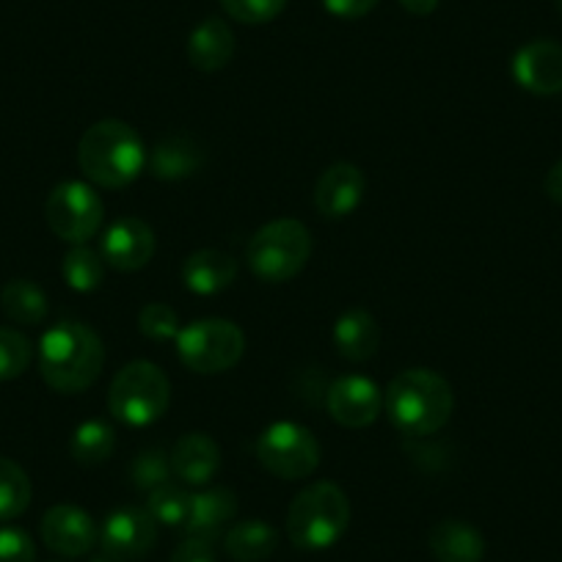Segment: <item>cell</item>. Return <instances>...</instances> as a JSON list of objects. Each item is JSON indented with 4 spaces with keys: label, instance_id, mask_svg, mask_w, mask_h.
I'll return each instance as SVG.
<instances>
[{
    "label": "cell",
    "instance_id": "cell-1",
    "mask_svg": "<svg viewBox=\"0 0 562 562\" xmlns=\"http://www.w3.org/2000/svg\"><path fill=\"white\" fill-rule=\"evenodd\" d=\"M149 153L140 135L119 119L91 124L78 144V166L86 180L97 188L119 191L127 188L147 169Z\"/></svg>",
    "mask_w": 562,
    "mask_h": 562
},
{
    "label": "cell",
    "instance_id": "cell-2",
    "mask_svg": "<svg viewBox=\"0 0 562 562\" xmlns=\"http://www.w3.org/2000/svg\"><path fill=\"white\" fill-rule=\"evenodd\" d=\"M105 364L102 339L83 323L64 321L40 342V372L53 392L78 394L94 386Z\"/></svg>",
    "mask_w": 562,
    "mask_h": 562
},
{
    "label": "cell",
    "instance_id": "cell-3",
    "mask_svg": "<svg viewBox=\"0 0 562 562\" xmlns=\"http://www.w3.org/2000/svg\"><path fill=\"white\" fill-rule=\"evenodd\" d=\"M383 408L403 436H434L450 422L456 394L439 372L405 370L383 392Z\"/></svg>",
    "mask_w": 562,
    "mask_h": 562
},
{
    "label": "cell",
    "instance_id": "cell-4",
    "mask_svg": "<svg viewBox=\"0 0 562 562\" xmlns=\"http://www.w3.org/2000/svg\"><path fill=\"white\" fill-rule=\"evenodd\" d=\"M350 524V502L334 483H312L288 510V535L304 551L331 549Z\"/></svg>",
    "mask_w": 562,
    "mask_h": 562
},
{
    "label": "cell",
    "instance_id": "cell-5",
    "mask_svg": "<svg viewBox=\"0 0 562 562\" xmlns=\"http://www.w3.org/2000/svg\"><path fill=\"white\" fill-rule=\"evenodd\" d=\"M171 383L153 361H130L116 372L108 392V408L113 419L130 428L155 425L169 411Z\"/></svg>",
    "mask_w": 562,
    "mask_h": 562
},
{
    "label": "cell",
    "instance_id": "cell-6",
    "mask_svg": "<svg viewBox=\"0 0 562 562\" xmlns=\"http://www.w3.org/2000/svg\"><path fill=\"white\" fill-rule=\"evenodd\" d=\"M312 254V235L301 221L279 218L265 224L251 237L246 259L251 273L268 284L290 281L306 268Z\"/></svg>",
    "mask_w": 562,
    "mask_h": 562
},
{
    "label": "cell",
    "instance_id": "cell-7",
    "mask_svg": "<svg viewBox=\"0 0 562 562\" xmlns=\"http://www.w3.org/2000/svg\"><path fill=\"white\" fill-rule=\"evenodd\" d=\"M246 353V334L224 317H204L177 334V356L199 375H218L232 370Z\"/></svg>",
    "mask_w": 562,
    "mask_h": 562
},
{
    "label": "cell",
    "instance_id": "cell-8",
    "mask_svg": "<svg viewBox=\"0 0 562 562\" xmlns=\"http://www.w3.org/2000/svg\"><path fill=\"white\" fill-rule=\"evenodd\" d=\"M257 461L273 477L304 480L321 467V445L299 422H273L257 439Z\"/></svg>",
    "mask_w": 562,
    "mask_h": 562
},
{
    "label": "cell",
    "instance_id": "cell-9",
    "mask_svg": "<svg viewBox=\"0 0 562 562\" xmlns=\"http://www.w3.org/2000/svg\"><path fill=\"white\" fill-rule=\"evenodd\" d=\"M45 218L53 235L80 246L102 229L105 204L89 182L69 180L50 191L45 202Z\"/></svg>",
    "mask_w": 562,
    "mask_h": 562
},
{
    "label": "cell",
    "instance_id": "cell-10",
    "mask_svg": "<svg viewBox=\"0 0 562 562\" xmlns=\"http://www.w3.org/2000/svg\"><path fill=\"white\" fill-rule=\"evenodd\" d=\"M158 540V524L149 516L147 507H116L105 516L100 527L102 551L119 560H138L147 554Z\"/></svg>",
    "mask_w": 562,
    "mask_h": 562
},
{
    "label": "cell",
    "instance_id": "cell-11",
    "mask_svg": "<svg viewBox=\"0 0 562 562\" xmlns=\"http://www.w3.org/2000/svg\"><path fill=\"white\" fill-rule=\"evenodd\" d=\"M328 414L342 428L361 430L378 419L383 408V392L364 375H342L326 392Z\"/></svg>",
    "mask_w": 562,
    "mask_h": 562
},
{
    "label": "cell",
    "instance_id": "cell-12",
    "mask_svg": "<svg viewBox=\"0 0 562 562\" xmlns=\"http://www.w3.org/2000/svg\"><path fill=\"white\" fill-rule=\"evenodd\" d=\"M100 254L113 270H122V273L140 270L155 257L153 226L147 221L133 218V215L113 221L105 229V237H102Z\"/></svg>",
    "mask_w": 562,
    "mask_h": 562
},
{
    "label": "cell",
    "instance_id": "cell-13",
    "mask_svg": "<svg viewBox=\"0 0 562 562\" xmlns=\"http://www.w3.org/2000/svg\"><path fill=\"white\" fill-rule=\"evenodd\" d=\"M42 540L61 557H83L100 540L94 518L78 505H56L42 516Z\"/></svg>",
    "mask_w": 562,
    "mask_h": 562
},
{
    "label": "cell",
    "instance_id": "cell-14",
    "mask_svg": "<svg viewBox=\"0 0 562 562\" xmlns=\"http://www.w3.org/2000/svg\"><path fill=\"white\" fill-rule=\"evenodd\" d=\"M513 78L521 89L549 97L562 91V45L535 40L513 56Z\"/></svg>",
    "mask_w": 562,
    "mask_h": 562
},
{
    "label": "cell",
    "instance_id": "cell-15",
    "mask_svg": "<svg viewBox=\"0 0 562 562\" xmlns=\"http://www.w3.org/2000/svg\"><path fill=\"white\" fill-rule=\"evenodd\" d=\"M367 177L356 164H334L315 186V207L323 218H348L364 199Z\"/></svg>",
    "mask_w": 562,
    "mask_h": 562
},
{
    "label": "cell",
    "instance_id": "cell-16",
    "mask_svg": "<svg viewBox=\"0 0 562 562\" xmlns=\"http://www.w3.org/2000/svg\"><path fill=\"white\" fill-rule=\"evenodd\" d=\"M204 160H207V153H204L202 140L186 133H175L160 138L153 147V153H149V171L158 180L177 182L199 175Z\"/></svg>",
    "mask_w": 562,
    "mask_h": 562
},
{
    "label": "cell",
    "instance_id": "cell-17",
    "mask_svg": "<svg viewBox=\"0 0 562 562\" xmlns=\"http://www.w3.org/2000/svg\"><path fill=\"white\" fill-rule=\"evenodd\" d=\"M221 469V447L207 434H186L171 450V472L186 485H207Z\"/></svg>",
    "mask_w": 562,
    "mask_h": 562
},
{
    "label": "cell",
    "instance_id": "cell-18",
    "mask_svg": "<svg viewBox=\"0 0 562 562\" xmlns=\"http://www.w3.org/2000/svg\"><path fill=\"white\" fill-rule=\"evenodd\" d=\"M237 516V496L229 488H204L199 494H191V513L186 521L188 538H202L215 543L218 535L224 532L226 524Z\"/></svg>",
    "mask_w": 562,
    "mask_h": 562
},
{
    "label": "cell",
    "instance_id": "cell-19",
    "mask_svg": "<svg viewBox=\"0 0 562 562\" xmlns=\"http://www.w3.org/2000/svg\"><path fill=\"white\" fill-rule=\"evenodd\" d=\"M237 276V259L221 248L193 251L182 265V281L193 295H218L229 288Z\"/></svg>",
    "mask_w": 562,
    "mask_h": 562
},
{
    "label": "cell",
    "instance_id": "cell-20",
    "mask_svg": "<svg viewBox=\"0 0 562 562\" xmlns=\"http://www.w3.org/2000/svg\"><path fill=\"white\" fill-rule=\"evenodd\" d=\"M235 34L229 25L218 18H207L188 36V61L199 72H221L235 56Z\"/></svg>",
    "mask_w": 562,
    "mask_h": 562
},
{
    "label": "cell",
    "instance_id": "cell-21",
    "mask_svg": "<svg viewBox=\"0 0 562 562\" xmlns=\"http://www.w3.org/2000/svg\"><path fill=\"white\" fill-rule=\"evenodd\" d=\"M428 543L439 562H483L485 557V540L480 529L458 518L436 524Z\"/></svg>",
    "mask_w": 562,
    "mask_h": 562
},
{
    "label": "cell",
    "instance_id": "cell-22",
    "mask_svg": "<svg viewBox=\"0 0 562 562\" xmlns=\"http://www.w3.org/2000/svg\"><path fill=\"white\" fill-rule=\"evenodd\" d=\"M381 345V326L367 310H348L334 326V348L348 361H367Z\"/></svg>",
    "mask_w": 562,
    "mask_h": 562
},
{
    "label": "cell",
    "instance_id": "cell-23",
    "mask_svg": "<svg viewBox=\"0 0 562 562\" xmlns=\"http://www.w3.org/2000/svg\"><path fill=\"white\" fill-rule=\"evenodd\" d=\"M279 543V532L268 521H240L226 532L224 549L237 562H262L268 560Z\"/></svg>",
    "mask_w": 562,
    "mask_h": 562
},
{
    "label": "cell",
    "instance_id": "cell-24",
    "mask_svg": "<svg viewBox=\"0 0 562 562\" xmlns=\"http://www.w3.org/2000/svg\"><path fill=\"white\" fill-rule=\"evenodd\" d=\"M0 304L12 323L20 326H40L47 317V295L29 279H12L0 293Z\"/></svg>",
    "mask_w": 562,
    "mask_h": 562
},
{
    "label": "cell",
    "instance_id": "cell-25",
    "mask_svg": "<svg viewBox=\"0 0 562 562\" xmlns=\"http://www.w3.org/2000/svg\"><path fill=\"white\" fill-rule=\"evenodd\" d=\"M113 450H116V430L102 419L80 422L69 441V452L80 467H100L113 456Z\"/></svg>",
    "mask_w": 562,
    "mask_h": 562
},
{
    "label": "cell",
    "instance_id": "cell-26",
    "mask_svg": "<svg viewBox=\"0 0 562 562\" xmlns=\"http://www.w3.org/2000/svg\"><path fill=\"white\" fill-rule=\"evenodd\" d=\"M61 273L75 293H94L105 281V259L86 243L72 246L61 262Z\"/></svg>",
    "mask_w": 562,
    "mask_h": 562
},
{
    "label": "cell",
    "instance_id": "cell-27",
    "mask_svg": "<svg viewBox=\"0 0 562 562\" xmlns=\"http://www.w3.org/2000/svg\"><path fill=\"white\" fill-rule=\"evenodd\" d=\"M31 505V480L12 458L0 456V521L23 516Z\"/></svg>",
    "mask_w": 562,
    "mask_h": 562
},
{
    "label": "cell",
    "instance_id": "cell-28",
    "mask_svg": "<svg viewBox=\"0 0 562 562\" xmlns=\"http://www.w3.org/2000/svg\"><path fill=\"white\" fill-rule=\"evenodd\" d=\"M147 513L160 527H186L191 494L177 483H164L147 494Z\"/></svg>",
    "mask_w": 562,
    "mask_h": 562
},
{
    "label": "cell",
    "instance_id": "cell-29",
    "mask_svg": "<svg viewBox=\"0 0 562 562\" xmlns=\"http://www.w3.org/2000/svg\"><path fill=\"white\" fill-rule=\"evenodd\" d=\"M171 456L164 452L160 447H149V450H140L138 456L130 463V477H133V485L144 494H149L158 485L171 483Z\"/></svg>",
    "mask_w": 562,
    "mask_h": 562
},
{
    "label": "cell",
    "instance_id": "cell-30",
    "mask_svg": "<svg viewBox=\"0 0 562 562\" xmlns=\"http://www.w3.org/2000/svg\"><path fill=\"white\" fill-rule=\"evenodd\" d=\"M31 359H34V348L29 337L14 328H0V383L23 375Z\"/></svg>",
    "mask_w": 562,
    "mask_h": 562
},
{
    "label": "cell",
    "instance_id": "cell-31",
    "mask_svg": "<svg viewBox=\"0 0 562 562\" xmlns=\"http://www.w3.org/2000/svg\"><path fill=\"white\" fill-rule=\"evenodd\" d=\"M224 12L243 25H265L279 18L288 0H221Z\"/></svg>",
    "mask_w": 562,
    "mask_h": 562
},
{
    "label": "cell",
    "instance_id": "cell-32",
    "mask_svg": "<svg viewBox=\"0 0 562 562\" xmlns=\"http://www.w3.org/2000/svg\"><path fill=\"white\" fill-rule=\"evenodd\" d=\"M138 328L147 339L169 342V339H177V334H180V321H177V312L171 306L147 304L138 315Z\"/></svg>",
    "mask_w": 562,
    "mask_h": 562
},
{
    "label": "cell",
    "instance_id": "cell-33",
    "mask_svg": "<svg viewBox=\"0 0 562 562\" xmlns=\"http://www.w3.org/2000/svg\"><path fill=\"white\" fill-rule=\"evenodd\" d=\"M0 562H36V546L25 529L0 527Z\"/></svg>",
    "mask_w": 562,
    "mask_h": 562
},
{
    "label": "cell",
    "instance_id": "cell-34",
    "mask_svg": "<svg viewBox=\"0 0 562 562\" xmlns=\"http://www.w3.org/2000/svg\"><path fill=\"white\" fill-rule=\"evenodd\" d=\"M169 562H218V557H215V546L210 540L186 538L177 546Z\"/></svg>",
    "mask_w": 562,
    "mask_h": 562
},
{
    "label": "cell",
    "instance_id": "cell-35",
    "mask_svg": "<svg viewBox=\"0 0 562 562\" xmlns=\"http://www.w3.org/2000/svg\"><path fill=\"white\" fill-rule=\"evenodd\" d=\"M381 0H323L326 12H331L339 20H359L367 18Z\"/></svg>",
    "mask_w": 562,
    "mask_h": 562
},
{
    "label": "cell",
    "instance_id": "cell-36",
    "mask_svg": "<svg viewBox=\"0 0 562 562\" xmlns=\"http://www.w3.org/2000/svg\"><path fill=\"white\" fill-rule=\"evenodd\" d=\"M543 188H546V196H549L551 202L562 204V160L551 166L549 175H546L543 180Z\"/></svg>",
    "mask_w": 562,
    "mask_h": 562
},
{
    "label": "cell",
    "instance_id": "cell-37",
    "mask_svg": "<svg viewBox=\"0 0 562 562\" xmlns=\"http://www.w3.org/2000/svg\"><path fill=\"white\" fill-rule=\"evenodd\" d=\"M397 3L405 12L414 14V18H428V14L439 9V0H397Z\"/></svg>",
    "mask_w": 562,
    "mask_h": 562
},
{
    "label": "cell",
    "instance_id": "cell-38",
    "mask_svg": "<svg viewBox=\"0 0 562 562\" xmlns=\"http://www.w3.org/2000/svg\"><path fill=\"white\" fill-rule=\"evenodd\" d=\"M91 562H124V560H119V557H113V554H108V551H102V554L91 557Z\"/></svg>",
    "mask_w": 562,
    "mask_h": 562
},
{
    "label": "cell",
    "instance_id": "cell-39",
    "mask_svg": "<svg viewBox=\"0 0 562 562\" xmlns=\"http://www.w3.org/2000/svg\"><path fill=\"white\" fill-rule=\"evenodd\" d=\"M554 3H557V12L562 14V0H554Z\"/></svg>",
    "mask_w": 562,
    "mask_h": 562
}]
</instances>
